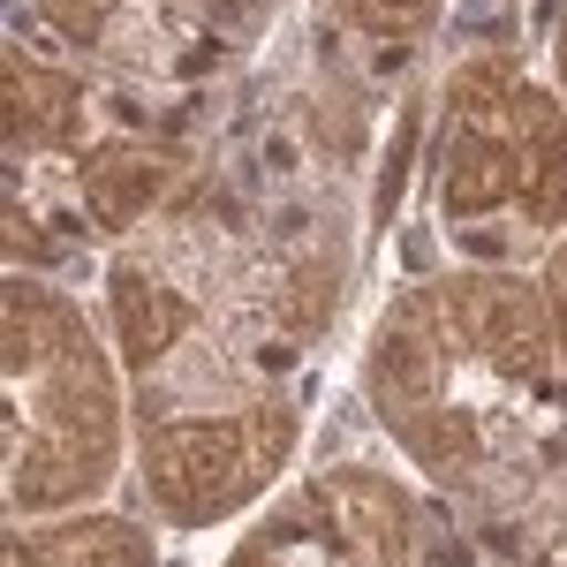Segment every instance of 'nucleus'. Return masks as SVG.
<instances>
[{
  "label": "nucleus",
  "instance_id": "f03ea898",
  "mask_svg": "<svg viewBox=\"0 0 567 567\" xmlns=\"http://www.w3.org/2000/svg\"><path fill=\"white\" fill-rule=\"evenodd\" d=\"M363 16H371V23H416L424 0H363Z\"/></svg>",
  "mask_w": 567,
  "mask_h": 567
},
{
  "label": "nucleus",
  "instance_id": "7ed1b4c3",
  "mask_svg": "<svg viewBox=\"0 0 567 567\" xmlns=\"http://www.w3.org/2000/svg\"><path fill=\"white\" fill-rule=\"evenodd\" d=\"M53 8H61V16H69L76 31H91V23H99V8H91V0H53Z\"/></svg>",
  "mask_w": 567,
  "mask_h": 567
},
{
  "label": "nucleus",
  "instance_id": "f257e3e1",
  "mask_svg": "<svg viewBox=\"0 0 567 567\" xmlns=\"http://www.w3.org/2000/svg\"><path fill=\"white\" fill-rule=\"evenodd\" d=\"M122 296H130V303H122V318H130V349L136 355H152L159 349V333H175L182 326V310H175V296H152V288H122Z\"/></svg>",
  "mask_w": 567,
  "mask_h": 567
}]
</instances>
